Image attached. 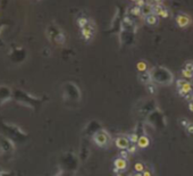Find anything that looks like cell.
<instances>
[{
	"label": "cell",
	"instance_id": "6da1fadb",
	"mask_svg": "<svg viewBox=\"0 0 193 176\" xmlns=\"http://www.w3.org/2000/svg\"><path fill=\"white\" fill-rule=\"evenodd\" d=\"M0 131H1V134L13 140L15 143H21L26 140V133H24L17 125L13 123L0 122Z\"/></svg>",
	"mask_w": 193,
	"mask_h": 176
},
{
	"label": "cell",
	"instance_id": "7a4b0ae2",
	"mask_svg": "<svg viewBox=\"0 0 193 176\" xmlns=\"http://www.w3.org/2000/svg\"><path fill=\"white\" fill-rule=\"evenodd\" d=\"M16 151V143L4 134H0V157L12 158Z\"/></svg>",
	"mask_w": 193,
	"mask_h": 176
},
{
	"label": "cell",
	"instance_id": "3957f363",
	"mask_svg": "<svg viewBox=\"0 0 193 176\" xmlns=\"http://www.w3.org/2000/svg\"><path fill=\"white\" fill-rule=\"evenodd\" d=\"M94 33H96V25L90 21L89 24L86 26H84L83 29H81V34L82 38L85 40V41H90L92 40V38L94 37Z\"/></svg>",
	"mask_w": 193,
	"mask_h": 176
},
{
	"label": "cell",
	"instance_id": "277c9868",
	"mask_svg": "<svg viewBox=\"0 0 193 176\" xmlns=\"http://www.w3.org/2000/svg\"><path fill=\"white\" fill-rule=\"evenodd\" d=\"M108 134L104 131H98V132L93 135V141L96 142V144H98L99 147H104L108 143Z\"/></svg>",
	"mask_w": 193,
	"mask_h": 176
},
{
	"label": "cell",
	"instance_id": "5b68a950",
	"mask_svg": "<svg viewBox=\"0 0 193 176\" xmlns=\"http://www.w3.org/2000/svg\"><path fill=\"white\" fill-rule=\"evenodd\" d=\"M175 21H176V24H177L179 27L184 29V27H186L191 23V18L186 14H178L175 17Z\"/></svg>",
	"mask_w": 193,
	"mask_h": 176
},
{
	"label": "cell",
	"instance_id": "8992f818",
	"mask_svg": "<svg viewBox=\"0 0 193 176\" xmlns=\"http://www.w3.org/2000/svg\"><path fill=\"white\" fill-rule=\"evenodd\" d=\"M115 144L120 150H126L130 147V139H127L125 136H118L115 141Z\"/></svg>",
	"mask_w": 193,
	"mask_h": 176
},
{
	"label": "cell",
	"instance_id": "52a82bcc",
	"mask_svg": "<svg viewBox=\"0 0 193 176\" xmlns=\"http://www.w3.org/2000/svg\"><path fill=\"white\" fill-rule=\"evenodd\" d=\"M10 97H12L10 89L7 88V87H0V102H7L10 99Z\"/></svg>",
	"mask_w": 193,
	"mask_h": 176
},
{
	"label": "cell",
	"instance_id": "ba28073f",
	"mask_svg": "<svg viewBox=\"0 0 193 176\" xmlns=\"http://www.w3.org/2000/svg\"><path fill=\"white\" fill-rule=\"evenodd\" d=\"M139 80L144 83V84H148L150 82H152V76H151V73L148 72V71H144V72H140L139 74Z\"/></svg>",
	"mask_w": 193,
	"mask_h": 176
},
{
	"label": "cell",
	"instance_id": "9c48e42d",
	"mask_svg": "<svg viewBox=\"0 0 193 176\" xmlns=\"http://www.w3.org/2000/svg\"><path fill=\"white\" fill-rule=\"evenodd\" d=\"M114 165H115V167L118 168L119 170H124V169H126L127 162H126V160H125V158L119 157V158H117V159H115Z\"/></svg>",
	"mask_w": 193,
	"mask_h": 176
},
{
	"label": "cell",
	"instance_id": "30bf717a",
	"mask_svg": "<svg viewBox=\"0 0 193 176\" xmlns=\"http://www.w3.org/2000/svg\"><path fill=\"white\" fill-rule=\"evenodd\" d=\"M153 14V6L151 5V4H145L143 7L141 8V15L142 16H144V17H147L149 15Z\"/></svg>",
	"mask_w": 193,
	"mask_h": 176
},
{
	"label": "cell",
	"instance_id": "8fae6325",
	"mask_svg": "<svg viewBox=\"0 0 193 176\" xmlns=\"http://www.w3.org/2000/svg\"><path fill=\"white\" fill-rule=\"evenodd\" d=\"M149 144H150V140L147 135H142L139 138V141H138V146L139 148H141V149H144V148L149 147Z\"/></svg>",
	"mask_w": 193,
	"mask_h": 176
},
{
	"label": "cell",
	"instance_id": "7c38bea8",
	"mask_svg": "<svg viewBox=\"0 0 193 176\" xmlns=\"http://www.w3.org/2000/svg\"><path fill=\"white\" fill-rule=\"evenodd\" d=\"M158 18H159V16H157V15H155V14H151L145 17V23H147L148 25L153 26V25H157V24H158Z\"/></svg>",
	"mask_w": 193,
	"mask_h": 176
},
{
	"label": "cell",
	"instance_id": "4fadbf2b",
	"mask_svg": "<svg viewBox=\"0 0 193 176\" xmlns=\"http://www.w3.org/2000/svg\"><path fill=\"white\" fill-rule=\"evenodd\" d=\"M90 19L88 17H85V16H80L77 19H76V24H77V26L80 27V29H83L84 26H86L88 24H89Z\"/></svg>",
	"mask_w": 193,
	"mask_h": 176
},
{
	"label": "cell",
	"instance_id": "5bb4252c",
	"mask_svg": "<svg viewBox=\"0 0 193 176\" xmlns=\"http://www.w3.org/2000/svg\"><path fill=\"white\" fill-rule=\"evenodd\" d=\"M179 89H182L183 91H185L187 94H190V93H192V84L190 83V82H186L185 84L182 87V88H179Z\"/></svg>",
	"mask_w": 193,
	"mask_h": 176
},
{
	"label": "cell",
	"instance_id": "9a60e30c",
	"mask_svg": "<svg viewBox=\"0 0 193 176\" xmlns=\"http://www.w3.org/2000/svg\"><path fill=\"white\" fill-rule=\"evenodd\" d=\"M163 9V5H153V14L159 16V15L161 14Z\"/></svg>",
	"mask_w": 193,
	"mask_h": 176
},
{
	"label": "cell",
	"instance_id": "2e32d148",
	"mask_svg": "<svg viewBox=\"0 0 193 176\" xmlns=\"http://www.w3.org/2000/svg\"><path fill=\"white\" fill-rule=\"evenodd\" d=\"M182 75H183V77H185V79H192L193 72L192 71H187V69H185V68H183V71H182Z\"/></svg>",
	"mask_w": 193,
	"mask_h": 176
},
{
	"label": "cell",
	"instance_id": "e0dca14e",
	"mask_svg": "<svg viewBox=\"0 0 193 176\" xmlns=\"http://www.w3.org/2000/svg\"><path fill=\"white\" fill-rule=\"evenodd\" d=\"M134 169H135V172L143 173V172H144V166H143L142 162H136V164L134 165Z\"/></svg>",
	"mask_w": 193,
	"mask_h": 176
},
{
	"label": "cell",
	"instance_id": "ac0fdd59",
	"mask_svg": "<svg viewBox=\"0 0 193 176\" xmlns=\"http://www.w3.org/2000/svg\"><path fill=\"white\" fill-rule=\"evenodd\" d=\"M138 69L140 71V72H144V71H147V68H148V66H147V63H144V61H140L139 64H138Z\"/></svg>",
	"mask_w": 193,
	"mask_h": 176
},
{
	"label": "cell",
	"instance_id": "d6986e66",
	"mask_svg": "<svg viewBox=\"0 0 193 176\" xmlns=\"http://www.w3.org/2000/svg\"><path fill=\"white\" fill-rule=\"evenodd\" d=\"M139 138H140V136H138V134H135V133L131 134V135L128 136V139H130V142H132L133 144L138 143V141H139Z\"/></svg>",
	"mask_w": 193,
	"mask_h": 176
},
{
	"label": "cell",
	"instance_id": "ffe728a7",
	"mask_svg": "<svg viewBox=\"0 0 193 176\" xmlns=\"http://www.w3.org/2000/svg\"><path fill=\"white\" fill-rule=\"evenodd\" d=\"M131 14L135 15V16L141 15V8L138 7V6H134L133 8H131Z\"/></svg>",
	"mask_w": 193,
	"mask_h": 176
},
{
	"label": "cell",
	"instance_id": "44dd1931",
	"mask_svg": "<svg viewBox=\"0 0 193 176\" xmlns=\"http://www.w3.org/2000/svg\"><path fill=\"white\" fill-rule=\"evenodd\" d=\"M147 88L149 89V91H150L151 93H155V92H156V90H157L156 85H155L152 82H150V83H148V84H147Z\"/></svg>",
	"mask_w": 193,
	"mask_h": 176
},
{
	"label": "cell",
	"instance_id": "7402d4cb",
	"mask_svg": "<svg viewBox=\"0 0 193 176\" xmlns=\"http://www.w3.org/2000/svg\"><path fill=\"white\" fill-rule=\"evenodd\" d=\"M186 82H187V81H185V80H182V79L177 80V81H176V87H177V89L182 88V87H183V85L185 84Z\"/></svg>",
	"mask_w": 193,
	"mask_h": 176
},
{
	"label": "cell",
	"instance_id": "603a6c76",
	"mask_svg": "<svg viewBox=\"0 0 193 176\" xmlns=\"http://www.w3.org/2000/svg\"><path fill=\"white\" fill-rule=\"evenodd\" d=\"M169 16V13H168V10L166 9V8H163V12H161V14L159 15V17H163V18H167Z\"/></svg>",
	"mask_w": 193,
	"mask_h": 176
},
{
	"label": "cell",
	"instance_id": "cb8c5ba5",
	"mask_svg": "<svg viewBox=\"0 0 193 176\" xmlns=\"http://www.w3.org/2000/svg\"><path fill=\"white\" fill-rule=\"evenodd\" d=\"M184 68L187 69V71H193V63L192 61H187V63H185Z\"/></svg>",
	"mask_w": 193,
	"mask_h": 176
},
{
	"label": "cell",
	"instance_id": "d4e9b609",
	"mask_svg": "<svg viewBox=\"0 0 193 176\" xmlns=\"http://www.w3.org/2000/svg\"><path fill=\"white\" fill-rule=\"evenodd\" d=\"M144 5H145V1L144 0H135V6L142 8Z\"/></svg>",
	"mask_w": 193,
	"mask_h": 176
},
{
	"label": "cell",
	"instance_id": "484cf974",
	"mask_svg": "<svg viewBox=\"0 0 193 176\" xmlns=\"http://www.w3.org/2000/svg\"><path fill=\"white\" fill-rule=\"evenodd\" d=\"M135 150H136V147H135V144H132V146H130V147H128V149H127L128 154H134V152H135Z\"/></svg>",
	"mask_w": 193,
	"mask_h": 176
},
{
	"label": "cell",
	"instance_id": "4316f807",
	"mask_svg": "<svg viewBox=\"0 0 193 176\" xmlns=\"http://www.w3.org/2000/svg\"><path fill=\"white\" fill-rule=\"evenodd\" d=\"M186 132L189 134H193V124H189L186 127Z\"/></svg>",
	"mask_w": 193,
	"mask_h": 176
},
{
	"label": "cell",
	"instance_id": "83f0119b",
	"mask_svg": "<svg viewBox=\"0 0 193 176\" xmlns=\"http://www.w3.org/2000/svg\"><path fill=\"white\" fill-rule=\"evenodd\" d=\"M190 124V123H189V120H187V119H185V118H184V119H183V120H181V125H183V126H184V127H187V125Z\"/></svg>",
	"mask_w": 193,
	"mask_h": 176
},
{
	"label": "cell",
	"instance_id": "f1b7e54d",
	"mask_svg": "<svg viewBox=\"0 0 193 176\" xmlns=\"http://www.w3.org/2000/svg\"><path fill=\"white\" fill-rule=\"evenodd\" d=\"M127 154H128V151H127V150H122V152H120V157H122V158H126Z\"/></svg>",
	"mask_w": 193,
	"mask_h": 176
},
{
	"label": "cell",
	"instance_id": "f546056e",
	"mask_svg": "<svg viewBox=\"0 0 193 176\" xmlns=\"http://www.w3.org/2000/svg\"><path fill=\"white\" fill-rule=\"evenodd\" d=\"M189 109L191 110V111H193V99L189 102Z\"/></svg>",
	"mask_w": 193,
	"mask_h": 176
},
{
	"label": "cell",
	"instance_id": "4dcf8cb0",
	"mask_svg": "<svg viewBox=\"0 0 193 176\" xmlns=\"http://www.w3.org/2000/svg\"><path fill=\"white\" fill-rule=\"evenodd\" d=\"M142 175L143 176H151V173H150L149 170H144V172L142 173Z\"/></svg>",
	"mask_w": 193,
	"mask_h": 176
},
{
	"label": "cell",
	"instance_id": "1f68e13d",
	"mask_svg": "<svg viewBox=\"0 0 193 176\" xmlns=\"http://www.w3.org/2000/svg\"><path fill=\"white\" fill-rule=\"evenodd\" d=\"M133 176H143V175H142V173H139V172H136V173H135Z\"/></svg>",
	"mask_w": 193,
	"mask_h": 176
},
{
	"label": "cell",
	"instance_id": "d6a6232c",
	"mask_svg": "<svg viewBox=\"0 0 193 176\" xmlns=\"http://www.w3.org/2000/svg\"><path fill=\"white\" fill-rule=\"evenodd\" d=\"M118 172H119V169H118V168H116V167L114 168V173H118Z\"/></svg>",
	"mask_w": 193,
	"mask_h": 176
},
{
	"label": "cell",
	"instance_id": "836d02e7",
	"mask_svg": "<svg viewBox=\"0 0 193 176\" xmlns=\"http://www.w3.org/2000/svg\"><path fill=\"white\" fill-rule=\"evenodd\" d=\"M116 176H123V175H122V174H117Z\"/></svg>",
	"mask_w": 193,
	"mask_h": 176
},
{
	"label": "cell",
	"instance_id": "e575fe53",
	"mask_svg": "<svg viewBox=\"0 0 193 176\" xmlns=\"http://www.w3.org/2000/svg\"><path fill=\"white\" fill-rule=\"evenodd\" d=\"M132 1H135V0H132Z\"/></svg>",
	"mask_w": 193,
	"mask_h": 176
},
{
	"label": "cell",
	"instance_id": "d590c367",
	"mask_svg": "<svg viewBox=\"0 0 193 176\" xmlns=\"http://www.w3.org/2000/svg\"><path fill=\"white\" fill-rule=\"evenodd\" d=\"M192 72H193V71H192Z\"/></svg>",
	"mask_w": 193,
	"mask_h": 176
}]
</instances>
